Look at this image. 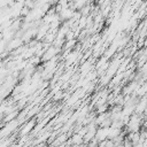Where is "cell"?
<instances>
[{"label": "cell", "instance_id": "6da1fadb", "mask_svg": "<svg viewBox=\"0 0 147 147\" xmlns=\"http://www.w3.org/2000/svg\"><path fill=\"white\" fill-rule=\"evenodd\" d=\"M36 122H37L36 119L29 121V123H26V124L24 125L23 130H21L20 134H21V136H26V134H28L30 131H32V129H34V123H36Z\"/></svg>", "mask_w": 147, "mask_h": 147}, {"label": "cell", "instance_id": "7a4b0ae2", "mask_svg": "<svg viewBox=\"0 0 147 147\" xmlns=\"http://www.w3.org/2000/svg\"><path fill=\"white\" fill-rule=\"evenodd\" d=\"M86 145V147H98V145H99V141L95 139V138H93L92 140H90L87 144H85Z\"/></svg>", "mask_w": 147, "mask_h": 147}]
</instances>
